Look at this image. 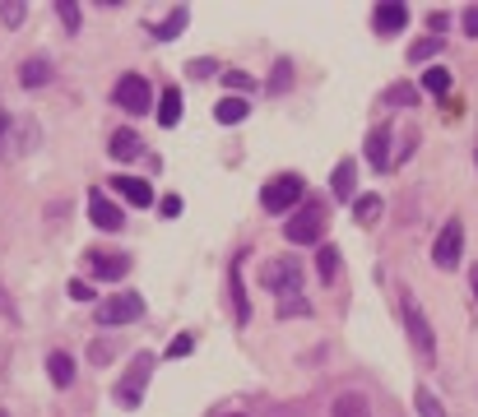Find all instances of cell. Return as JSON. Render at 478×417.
Wrapping results in <instances>:
<instances>
[{"label": "cell", "instance_id": "obj_10", "mask_svg": "<svg viewBox=\"0 0 478 417\" xmlns=\"http://www.w3.org/2000/svg\"><path fill=\"white\" fill-rule=\"evenodd\" d=\"M37 149V125L33 121H10V131H5V140H0V158H24V153H33Z\"/></svg>", "mask_w": 478, "mask_h": 417}, {"label": "cell", "instance_id": "obj_45", "mask_svg": "<svg viewBox=\"0 0 478 417\" xmlns=\"http://www.w3.org/2000/svg\"><path fill=\"white\" fill-rule=\"evenodd\" d=\"M232 417H247V412H232Z\"/></svg>", "mask_w": 478, "mask_h": 417}, {"label": "cell", "instance_id": "obj_25", "mask_svg": "<svg viewBox=\"0 0 478 417\" xmlns=\"http://www.w3.org/2000/svg\"><path fill=\"white\" fill-rule=\"evenodd\" d=\"M381 102L385 107H414L418 102V89H414V83H390V89L381 93Z\"/></svg>", "mask_w": 478, "mask_h": 417}, {"label": "cell", "instance_id": "obj_7", "mask_svg": "<svg viewBox=\"0 0 478 417\" xmlns=\"http://www.w3.org/2000/svg\"><path fill=\"white\" fill-rule=\"evenodd\" d=\"M460 256H464V223L451 218L442 232H436V241H432V265L436 269H455Z\"/></svg>", "mask_w": 478, "mask_h": 417}, {"label": "cell", "instance_id": "obj_3", "mask_svg": "<svg viewBox=\"0 0 478 417\" xmlns=\"http://www.w3.org/2000/svg\"><path fill=\"white\" fill-rule=\"evenodd\" d=\"M284 237L293 246H311L326 237V208L321 204H307V208H293V218L284 223Z\"/></svg>", "mask_w": 478, "mask_h": 417}, {"label": "cell", "instance_id": "obj_13", "mask_svg": "<svg viewBox=\"0 0 478 417\" xmlns=\"http://www.w3.org/2000/svg\"><path fill=\"white\" fill-rule=\"evenodd\" d=\"M228 292H232V315H237V325H247V320H251V302H247V287H242V256L232 260Z\"/></svg>", "mask_w": 478, "mask_h": 417}, {"label": "cell", "instance_id": "obj_32", "mask_svg": "<svg viewBox=\"0 0 478 417\" xmlns=\"http://www.w3.org/2000/svg\"><path fill=\"white\" fill-rule=\"evenodd\" d=\"M278 315H284V320H293V315H311V302H307V297H284V302H278Z\"/></svg>", "mask_w": 478, "mask_h": 417}, {"label": "cell", "instance_id": "obj_40", "mask_svg": "<svg viewBox=\"0 0 478 417\" xmlns=\"http://www.w3.org/2000/svg\"><path fill=\"white\" fill-rule=\"evenodd\" d=\"M89 357H93V362H112V344H93Z\"/></svg>", "mask_w": 478, "mask_h": 417}, {"label": "cell", "instance_id": "obj_30", "mask_svg": "<svg viewBox=\"0 0 478 417\" xmlns=\"http://www.w3.org/2000/svg\"><path fill=\"white\" fill-rule=\"evenodd\" d=\"M423 89L442 98V93L451 89V70H427V74H423Z\"/></svg>", "mask_w": 478, "mask_h": 417}, {"label": "cell", "instance_id": "obj_16", "mask_svg": "<svg viewBox=\"0 0 478 417\" xmlns=\"http://www.w3.org/2000/svg\"><path fill=\"white\" fill-rule=\"evenodd\" d=\"M112 186H116V195H122L126 204H135V208H149V204H153V190H149V181H140V177H116Z\"/></svg>", "mask_w": 478, "mask_h": 417}, {"label": "cell", "instance_id": "obj_42", "mask_svg": "<svg viewBox=\"0 0 478 417\" xmlns=\"http://www.w3.org/2000/svg\"><path fill=\"white\" fill-rule=\"evenodd\" d=\"M5 131H10V116H5V107H0V140H5Z\"/></svg>", "mask_w": 478, "mask_h": 417}, {"label": "cell", "instance_id": "obj_15", "mask_svg": "<svg viewBox=\"0 0 478 417\" xmlns=\"http://www.w3.org/2000/svg\"><path fill=\"white\" fill-rule=\"evenodd\" d=\"M330 190H335V199H357V162H339L335 172H330Z\"/></svg>", "mask_w": 478, "mask_h": 417}, {"label": "cell", "instance_id": "obj_8", "mask_svg": "<svg viewBox=\"0 0 478 417\" xmlns=\"http://www.w3.org/2000/svg\"><path fill=\"white\" fill-rule=\"evenodd\" d=\"M260 283H265L269 292H278V297H293V292L302 287V265H298L293 256L269 260V265H265V274H260Z\"/></svg>", "mask_w": 478, "mask_h": 417}, {"label": "cell", "instance_id": "obj_19", "mask_svg": "<svg viewBox=\"0 0 478 417\" xmlns=\"http://www.w3.org/2000/svg\"><path fill=\"white\" fill-rule=\"evenodd\" d=\"M47 375L65 390V385H74V357L70 353H47Z\"/></svg>", "mask_w": 478, "mask_h": 417}, {"label": "cell", "instance_id": "obj_22", "mask_svg": "<svg viewBox=\"0 0 478 417\" xmlns=\"http://www.w3.org/2000/svg\"><path fill=\"white\" fill-rule=\"evenodd\" d=\"M247 112H251V107H247V98H232V93H228V98L214 107V121H223V125H237V121H247Z\"/></svg>", "mask_w": 478, "mask_h": 417}, {"label": "cell", "instance_id": "obj_39", "mask_svg": "<svg viewBox=\"0 0 478 417\" xmlns=\"http://www.w3.org/2000/svg\"><path fill=\"white\" fill-rule=\"evenodd\" d=\"M158 208H163V218H177L181 214V199L177 195H163V204H158Z\"/></svg>", "mask_w": 478, "mask_h": 417}, {"label": "cell", "instance_id": "obj_20", "mask_svg": "<svg viewBox=\"0 0 478 417\" xmlns=\"http://www.w3.org/2000/svg\"><path fill=\"white\" fill-rule=\"evenodd\" d=\"M330 417H372V403L363 394H339L330 403Z\"/></svg>", "mask_w": 478, "mask_h": 417}, {"label": "cell", "instance_id": "obj_37", "mask_svg": "<svg viewBox=\"0 0 478 417\" xmlns=\"http://www.w3.org/2000/svg\"><path fill=\"white\" fill-rule=\"evenodd\" d=\"M70 297H74V302H93V287H89L84 278H74V283H70Z\"/></svg>", "mask_w": 478, "mask_h": 417}, {"label": "cell", "instance_id": "obj_38", "mask_svg": "<svg viewBox=\"0 0 478 417\" xmlns=\"http://www.w3.org/2000/svg\"><path fill=\"white\" fill-rule=\"evenodd\" d=\"M190 74H195V79H210V74H219V65H214L210 56H205V61H190Z\"/></svg>", "mask_w": 478, "mask_h": 417}, {"label": "cell", "instance_id": "obj_6", "mask_svg": "<svg viewBox=\"0 0 478 417\" xmlns=\"http://www.w3.org/2000/svg\"><path fill=\"white\" fill-rule=\"evenodd\" d=\"M140 315H144V297H140V292H116V297H107V302L98 306V325H102V329L131 325V320H140Z\"/></svg>", "mask_w": 478, "mask_h": 417}, {"label": "cell", "instance_id": "obj_9", "mask_svg": "<svg viewBox=\"0 0 478 417\" xmlns=\"http://www.w3.org/2000/svg\"><path fill=\"white\" fill-rule=\"evenodd\" d=\"M84 260H89V269H93L98 278H107V283H116V278H126V274H131V256H122V250H102V246H93V250H84Z\"/></svg>", "mask_w": 478, "mask_h": 417}, {"label": "cell", "instance_id": "obj_34", "mask_svg": "<svg viewBox=\"0 0 478 417\" xmlns=\"http://www.w3.org/2000/svg\"><path fill=\"white\" fill-rule=\"evenodd\" d=\"M460 33L464 37H478V5H464L460 10Z\"/></svg>", "mask_w": 478, "mask_h": 417}, {"label": "cell", "instance_id": "obj_41", "mask_svg": "<svg viewBox=\"0 0 478 417\" xmlns=\"http://www.w3.org/2000/svg\"><path fill=\"white\" fill-rule=\"evenodd\" d=\"M0 311H5V315H10V320H19V306H15V302H10V297H5V287H0Z\"/></svg>", "mask_w": 478, "mask_h": 417}, {"label": "cell", "instance_id": "obj_23", "mask_svg": "<svg viewBox=\"0 0 478 417\" xmlns=\"http://www.w3.org/2000/svg\"><path fill=\"white\" fill-rule=\"evenodd\" d=\"M177 121H181V93L163 89V98H158V125H177Z\"/></svg>", "mask_w": 478, "mask_h": 417}, {"label": "cell", "instance_id": "obj_26", "mask_svg": "<svg viewBox=\"0 0 478 417\" xmlns=\"http://www.w3.org/2000/svg\"><path fill=\"white\" fill-rule=\"evenodd\" d=\"M353 218L357 223H376L381 218V195H357L353 199Z\"/></svg>", "mask_w": 478, "mask_h": 417}, {"label": "cell", "instance_id": "obj_17", "mask_svg": "<svg viewBox=\"0 0 478 417\" xmlns=\"http://www.w3.org/2000/svg\"><path fill=\"white\" fill-rule=\"evenodd\" d=\"M47 79H52V61L47 56H28L19 65V83H24V89H43Z\"/></svg>", "mask_w": 478, "mask_h": 417}, {"label": "cell", "instance_id": "obj_43", "mask_svg": "<svg viewBox=\"0 0 478 417\" xmlns=\"http://www.w3.org/2000/svg\"><path fill=\"white\" fill-rule=\"evenodd\" d=\"M469 287H473V297H478V265L469 269Z\"/></svg>", "mask_w": 478, "mask_h": 417}, {"label": "cell", "instance_id": "obj_4", "mask_svg": "<svg viewBox=\"0 0 478 417\" xmlns=\"http://www.w3.org/2000/svg\"><path fill=\"white\" fill-rule=\"evenodd\" d=\"M112 102L131 112V116H144L153 107V89H149V79L144 74H122L116 79V89H112Z\"/></svg>", "mask_w": 478, "mask_h": 417}, {"label": "cell", "instance_id": "obj_36", "mask_svg": "<svg viewBox=\"0 0 478 417\" xmlns=\"http://www.w3.org/2000/svg\"><path fill=\"white\" fill-rule=\"evenodd\" d=\"M195 348V334H177V339L168 344V357H186Z\"/></svg>", "mask_w": 478, "mask_h": 417}, {"label": "cell", "instance_id": "obj_27", "mask_svg": "<svg viewBox=\"0 0 478 417\" xmlns=\"http://www.w3.org/2000/svg\"><path fill=\"white\" fill-rule=\"evenodd\" d=\"M56 19H61L65 33H79V19H84V15H79L74 0H56Z\"/></svg>", "mask_w": 478, "mask_h": 417}, {"label": "cell", "instance_id": "obj_5", "mask_svg": "<svg viewBox=\"0 0 478 417\" xmlns=\"http://www.w3.org/2000/svg\"><path fill=\"white\" fill-rule=\"evenodd\" d=\"M405 329H409V344L423 357V366H432L436 362V339H432V325H427V315H423V306L414 297H405Z\"/></svg>", "mask_w": 478, "mask_h": 417}, {"label": "cell", "instance_id": "obj_28", "mask_svg": "<svg viewBox=\"0 0 478 417\" xmlns=\"http://www.w3.org/2000/svg\"><path fill=\"white\" fill-rule=\"evenodd\" d=\"M436 52H442V37H418L414 47H409V61L418 65V61H432Z\"/></svg>", "mask_w": 478, "mask_h": 417}, {"label": "cell", "instance_id": "obj_31", "mask_svg": "<svg viewBox=\"0 0 478 417\" xmlns=\"http://www.w3.org/2000/svg\"><path fill=\"white\" fill-rule=\"evenodd\" d=\"M414 403H418V412H423V417H446V408L436 403V394H432V390H418V394H414Z\"/></svg>", "mask_w": 478, "mask_h": 417}, {"label": "cell", "instance_id": "obj_1", "mask_svg": "<svg viewBox=\"0 0 478 417\" xmlns=\"http://www.w3.org/2000/svg\"><path fill=\"white\" fill-rule=\"evenodd\" d=\"M153 366H158V357H153V353H135V357H131V366H126V375L116 381V403H122V408H140V403H144V385H149Z\"/></svg>", "mask_w": 478, "mask_h": 417}, {"label": "cell", "instance_id": "obj_46", "mask_svg": "<svg viewBox=\"0 0 478 417\" xmlns=\"http://www.w3.org/2000/svg\"><path fill=\"white\" fill-rule=\"evenodd\" d=\"M473 158H478V149H473Z\"/></svg>", "mask_w": 478, "mask_h": 417}, {"label": "cell", "instance_id": "obj_24", "mask_svg": "<svg viewBox=\"0 0 478 417\" xmlns=\"http://www.w3.org/2000/svg\"><path fill=\"white\" fill-rule=\"evenodd\" d=\"M316 274H321V283H335V274H339V246H321V250H316Z\"/></svg>", "mask_w": 478, "mask_h": 417}, {"label": "cell", "instance_id": "obj_33", "mask_svg": "<svg viewBox=\"0 0 478 417\" xmlns=\"http://www.w3.org/2000/svg\"><path fill=\"white\" fill-rule=\"evenodd\" d=\"M24 15H28L24 0H5V5H0V19H5L10 28H19V24H24Z\"/></svg>", "mask_w": 478, "mask_h": 417}, {"label": "cell", "instance_id": "obj_12", "mask_svg": "<svg viewBox=\"0 0 478 417\" xmlns=\"http://www.w3.org/2000/svg\"><path fill=\"white\" fill-rule=\"evenodd\" d=\"M372 24H376V33H381V37L405 33V28H409V5H400V0H385V5H376Z\"/></svg>", "mask_w": 478, "mask_h": 417}, {"label": "cell", "instance_id": "obj_35", "mask_svg": "<svg viewBox=\"0 0 478 417\" xmlns=\"http://www.w3.org/2000/svg\"><path fill=\"white\" fill-rule=\"evenodd\" d=\"M223 83H228V93H232V89H237V98H242V93H247V89H251V79H247V74H242V70H228V74H223Z\"/></svg>", "mask_w": 478, "mask_h": 417}, {"label": "cell", "instance_id": "obj_11", "mask_svg": "<svg viewBox=\"0 0 478 417\" xmlns=\"http://www.w3.org/2000/svg\"><path fill=\"white\" fill-rule=\"evenodd\" d=\"M89 214H93V223H98L102 232H122V223H126L122 204H112L102 190H89Z\"/></svg>", "mask_w": 478, "mask_h": 417}, {"label": "cell", "instance_id": "obj_29", "mask_svg": "<svg viewBox=\"0 0 478 417\" xmlns=\"http://www.w3.org/2000/svg\"><path fill=\"white\" fill-rule=\"evenodd\" d=\"M288 89H293V65L278 61L274 65V79H269V93H288Z\"/></svg>", "mask_w": 478, "mask_h": 417}, {"label": "cell", "instance_id": "obj_21", "mask_svg": "<svg viewBox=\"0 0 478 417\" xmlns=\"http://www.w3.org/2000/svg\"><path fill=\"white\" fill-rule=\"evenodd\" d=\"M186 19H190V10H186V5L168 10V19L153 28V37H158V42H177V37H181V28H186Z\"/></svg>", "mask_w": 478, "mask_h": 417}, {"label": "cell", "instance_id": "obj_44", "mask_svg": "<svg viewBox=\"0 0 478 417\" xmlns=\"http://www.w3.org/2000/svg\"><path fill=\"white\" fill-rule=\"evenodd\" d=\"M0 417H10V412H5V408H0Z\"/></svg>", "mask_w": 478, "mask_h": 417}, {"label": "cell", "instance_id": "obj_14", "mask_svg": "<svg viewBox=\"0 0 478 417\" xmlns=\"http://www.w3.org/2000/svg\"><path fill=\"white\" fill-rule=\"evenodd\" d=\"M363 153H367V162L376 167V172H385L390 167V125H376V131L367 135V144H363Z\"/></svg>", "mask_w": 478, "mask_h": 417}, {"label": "cell", "instance_id": "obj_2", "mask_svg": "<svg viewBox=\"0 0 478 417\" xmlns=\"http://www.w3.org/2000/svg\"><path fill=\"white\" fill-rule=\"evenodd\" d=\"M302 195H307V181L298 172H284L260 190V204L269 208V214H293V208L302 204Z\"/></svg>", "mask_w": 478, "mask_h": 417}, {"label": "cell", "instance_id": "obj_18", "mask_svg": "<svg viewBox=\"0 0 478 417\" xmlns=\"http://www.w3.org/2000/svg\"><path fill=\"white\" fill-rule=\"evenodd\" d=\"M107 153H112L116 162H131V158H140V153H144V144H140V135H135V131H116V135H112V144H107Z\"/></svg>", "mask_w": 478, "mask_h": 417}]
</instances>
